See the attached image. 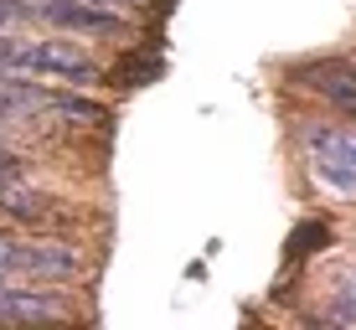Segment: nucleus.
Segmentation results:
<instances>
[{
	"instance_id": "f257e3e1",
	"label": "nucleus",
	"mask_w": 356,
	"mask_h": 330,
	"mask_svg": "<svg viewBox=\"0 0 356 330\" xmlns=\"http://www.w3.org/2000/svg\"><path fill=\"white\" fill-rule=\"evenodd\" d=\"M0 67H10V72H52V78H67V83L93 78V57L67 52V47H57V42H0Z\"/></svg>"
},
{
	"instance_id": "f03ea898",
	"label": "nucleus",
	"mask_w": 356,
	"mask_h": 330,
	"mask_svg": "<svg viewBox=\"0 0 356 330\" xmlns=\"http://www.w3.org/2000/svg\"><path fill=\"white\" fill-rule=\"evenodd\" d=\"M315 165L325 170L330 186L351 191V129H321L315 134Z\"/></svg>"
},
{
	"instance_id": "7ed1b4c3",
	"label": "nucleus",
	"mask_w": 356,
	"mask_h": 330,
	"mask_svg": "<svg viewBox=\"0 0 356 330\" xmlns=\"http://www.w3.org/2000/svg\"><path fill=\"white\" fill-rule=\"evenodd\" d=\"M42 16L57 26H83V31H119V16L93 6H72V0H42Z\"/></svg>"
},
{
	"instance_id": "20e7f679",
	"label": "nucleus",
	"mask_w": 356,
	"mask_h": 330,
	"mask_svg": "<svg viewBox=\"0 0 356 330\" xmlns=\"http://www.w3.org/2000/svg\"><path fill=\"white\" fill-rule=\"evenodd\" d=\"M47 108H57V114H67V119H104V108H98V104L67 99V93H52V99H47Z\"/></svg>"
},
{
	"instance_id": "39448f33",
	"label": "nucleus",
	"mask_w": 356,
	"mask_h": 330,
	"mask_svg": "<svg viewBox=\"0 0 356 330\" xmlns=\"http://www.w3.org/2000/svg\"><path fill=\"white\" fill-rule=\"evenodd\" d=\"M16 176H21V160L0 150V186H6V181H16Z\"/></svg>"
}]
</instances>
